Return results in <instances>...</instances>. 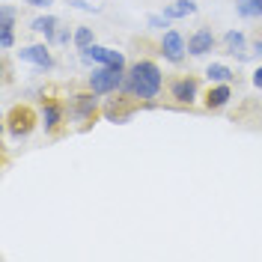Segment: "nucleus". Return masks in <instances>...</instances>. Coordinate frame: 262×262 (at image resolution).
<instances>
[{"instance_id":"f257e3e1","label":"nucleus","mask_w":262,"mask_h":262,"mask_svg":"<svg viewBox=\"0 0 262 262\" xmlns=\"http://www.w3.org/2000/svg\"><path fill=\"white\" fill-rule=\"evenodd\" d=\"M161 69L152 63V60H140V63H134L128 69V75H125V81H122V90L131 93L134 98H155L161 93Z\"/></svg>"},{"instance_id":"f03ea898","label":"nucleus","mask_w":262,"mask_h":262,"mask_svg":"<svg viewBox=\"0 0 262 262\" xmlns=\"http://www.w3.org/2000/svg\"><path fill=\"white\" fill-rule=\"evenodd\" d=\"M122 81H125V72L122 69L101 66V69H93V75H90V90L96 96H111L116 90H122Z\"/></svg>"},{"instance_id":"7ed1b4c3","label":"nucleus","mask_w":262,"mask_h":262,"mask_svg":"<svg viewBox=\"0 0 262 262\" xmlns=\"http://www.w3.org/2000/svg\"><path fill=\"white\" fill-rule=\"evenodd\" d=\"M83 63H98V66H116V69H125V57L114 48H101V45H90L86 51H81Z\"/></svg>"},{"instance_id":"20e7f679","label":"nucleus","mask_w":262,"mask_h":262,"mask_svg":"<svg viewBox=\"0 0 262 262\" xmlns=\"http://www.w3.org/2000/svg\"><path fill=\"white\" fill-rule=\"evenodd\" d=\"M6 125H9V134L12 137H27L33 131V125H36V114H33L30 107H15L12 114L6 116Z\"/></svg>"},{"instance_id":"39448f33","label":"nucleus","mask_w":262,"mask_h":262,"mask_svg":"<svg viewBox=\"0 0 262 262\" xmlns=\"http://www.w3.org/2000/svg\"><path fill=\"white\" fill-rule=\"evenodd\" d=\"M185 51H188V42L182 39L176 30H167L161 39V54L170 60V63H182L185 60Z\"/></svg>"},{"instance_id":"423d86ee","label":"nucleus","mask_w":262,"mask_h":262,"mask_svg":"<svg viewBox=\"0 0 262 262\" xmlns=\"http://www.w3.org/2000/svg\"><path fill=\"white\" fill-rule=\"evenodd\" d=\"M96 111H98V98L93 90L81 93V96H72V114L78 116V119H93Z\"/></svg>"},{"instance_id":"0eeeda50","label":"nucleus","mask_w":262,"mask_h":262,"mask_svg":"<svg viewBox=\"0 0 262 262\" xmlns=\"http://www.w3.org/2000/svg\"><path fill=\"white\" fill-rule=\"evenodd\" d=\"M196 90H200L196 78H179V81H173V86H170V96L176 98L179 104H191L196 98Z\"/></svg>"},{"instance_id":"6e6552de","label":"nucleus","mask_w":262,"mask_h":262,"mask_svg":"<svg viewBox=\"0 0 262 262\" xmlns=\"http://www.w3.org/2000/svg\"><path fill=\"white\" fill-rule=\"evenodd\" d=\"M214 48V33L209 27H200V30L188 39V51L194 54V57H203V54H209Z\"/></svg>"},{"instance_id":"1a4fd4ad","label":"nucleus","mask_w":262,"mask_h":262,"mask_svg":"<svg viewBox=\"0 0 262 262\" xmlns=\"http://www.w3.org/2000/svg\"><path fill=\"white\" fill-rule=\"evenodd\" d=\"M18 57H21L24 63L39 66V69H51V66H54V60H51V51L45 48V45H30V48H21V51H18Z\"/></svg>"},{"instance_id":"9d476101","label":"nucleus","mask_w":262,"mask_h":262,"mask_svg":"<svg viewBox=\"0 0 262 262\" xmlns=\"http://www.w3.org/2000/svg\"><path fill=\"white\" fill-rule=\"evenodd\" d=\"M224 48H227V54H232V57L247 60V39H245V33L242 30L224 33Z\"/></svg>"},{"instance_id":"9b49d317","label":"nucleus","mask_w":262,"mask_h":262,"mask_svg":"<svg viewBox=\"0 0 262 262\" xmlns=\"http://www.w3.org/2000/svg\"><path fill=\"white\" fill-rule=\"evenodd\" d=\"M229 98H232V90H229V83H217L209 90V96H206V107L209 111H221V107H227Z\"/></svg>"},{"instance_id":"f8f14e48","label":"nucleus","mask_w":262,"mask_h":262,"mask_svg":"<svg viewBox=\"0 0 262 262\" xmlns=\"http://www.w3.org/2000/svg\"><path fill=\"white\" fill-rule=\"evenodd\" d=\"M30 30L36 33H45V39H57V18L54 15H39V18H33V24H30Z\"/></svg>"},{"instance_id":"ddd939ff","label":"nucleus","mask_w":262,"mask_h":262,"mask_svg":"<svg viewBox=\"0 0 262 262\" xmlns=\"http://www.w3.org/2000/svg\"><path fill=\"white\" fill-rule=\"evenodd\" d=\"M194 12H196L194 0H176V3H170V6L164 9V15L170 18V21H173V18H188V15H194Z\"/></svg>"},{"instance_id":"4468645a","label":"nucleus","mask_w":262,"mask_h":262,"mask_svg":"<svg viewBox=\"0 0 262 262\" xmlns=\"http://www.w3.org/2000/svg\"><path fill=\"white\" fill-rule=\"evenodd\" d=\"M60 119H63V107L60 104H45L42 107V125H45V131H54L60 125Z\"/></svg>"},{"instance_id":"2eb2a0df","label":"nucleus","mask_w":262,"mask_h":262,"mask_svg":"<svg viewBox=\"0 0 262 262\" xmlns=\"http://www.w3.org/2000/svg\"><path fill=\"white\" fill-rule=\"evenodd\" d=\"M206 78L212 83H229L232 81V69H227V66H221V63H212L206 69Z\"/></svg>"},{"instance_id":"dca6fc26","label":"nucleus","mask_w":262,"mask_h":262,"mask_svg":"<svg viewBox=\"0 0 262 262\" xmlns=\"http://www.w3.org/2000/svg\"><path fill=\"white\" fill-rule=\"evenodd\" d=\"M238 15L242 18H259L262 15V0H238Z\"/></svg>"},{"instance_id":"f3484780","label":"nucleus","mask_w":262,"mask_h":262,"mask_svg":"<svg viewBox=\"0 0 262 262\" xmlns=\"http://www.w3.org/2000/svg\"><path fill=\"white\" fill-rule=\"evenodd\" d=\"M75 45H78V51H86L90 45H96L93 30H90V27H78V30H75Z\"/></svg>"},{"instance_id":"a211bd4d","label":"nucleus","mask_w":262,"mask_h":262,"mask_svg":"<svg viewBox=\"0 0 262 262\" xmlns=\"http://www.w3.org/2000/svg\"><path fill=\"white\" fill-rule=\"evenodd\" d=\"M12 24H15V9L0 6V30H12Z\"/></svg>"},{"instance_id":"6ab92c4d","label":"nucleus","mask_w":262,"mask_h":262,"mask_svg":"<svg viewBox=\"0 0 262 262\" xmlns=\"http://www.w3.org/2000/svg\"><path fill=\"white\" fill-rule=\"evenodd\" d=\"M12 45H15V36H12V30H0V48L9 51Z\"/></svg>"},{"instance_id":"aec40b11","label":"nucleus","mask_w":262,"mask_h":262,"mask_svg":"<svg viewBox=\"0 0 262 262\" xmlns=\"http://www.w3.org/2000/svg\"><path fill=\"white\" fill-rule=\"evenodd\" d=\"M167 21H170L167 15H149V27H158V30H164V27H167Z\"/></svg>"},{"instance_id":"412c9836","label":"nucleus","mask_w":262,"mask_h":262,"mask_svg":"<svg viewBox=\"0 0 262 262\" xmlns=\"http://www.w3.org/2000/svg\"><path fill=\"white\" fill-rule=\"evenodd\" d=\"M75 9H83V12H96V6H90V3H83V0H69Z\"/></svg>"},{"instance_id":"4be33fe9","label":"nucleus","mask_w":262,"mask_h":262,"mask_svg":"<svg viewBox=\"0 0 262 262\" xmlns=\"http://www.w3.org/2000/svg\"><path fill=\"white\" fill-rule=\"evenodd\" d=\"M24 3H27V6H36V9H48L54 0H24Z\"/></svg>"},{"instance_id":"5701e85b","label":"nucleus","mask_w":262,"mask_h":262,"mask_svg":"<svg viewBox=\"0 0 262 262\" xmlns=\"http://www.w3.org/2000/svg\"><path fill=\"white\" fill-rule=\"evenodd\" d=\"M253 86H256V90H262V66L253 72Z\"/></svg>"},{"instance_id":"b1692460","label":"nucleus","mask_w":262,"mask_h":262,"mask_svg":"<svg viewBox=\"0 0 262 262\" xmlns=\"http://www.w3.org/2000/svg\"><path fill=\"white\" fill-rule=\"evenodd\" d=\"M69 39H75V36H69V30H63V33H57V39H54V42H60V45H66Z\"/></svg>"}]
</instances>
